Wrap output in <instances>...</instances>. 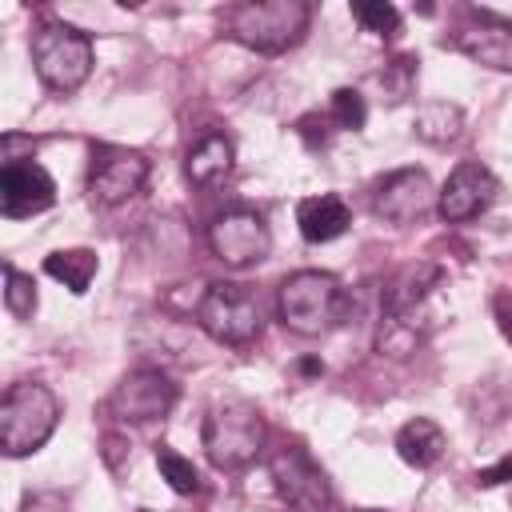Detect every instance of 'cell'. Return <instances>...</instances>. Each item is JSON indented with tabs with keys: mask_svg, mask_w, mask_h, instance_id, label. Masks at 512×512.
I'll return each mask as SVG.
<instances>
[{
	"mask_svg": "<svg viewBox=\"0 0 512 512\" xmlns=\"http://www.w3.org/2000/svg\"><path fill=\"white\" fill-rule=\"evenodd\" d=\"M444 284V268L432 260L404 264L388 284H384V320H380V352L388 356H408L420 344V312L428 296Z\"/></svg>",
	"mask_w": 512,
	"mask_h": 512,
	"instance_id": "obj_1",
	"label": "cell"
},
{
	"mask_svg": "<svg viewBox=\"0 0 512 512\" xmlns=\"http://www.w3.org/2000/svg\"><path fill=\"white\" fill-rule=\"evenodd\" d=\"M308 24H312L308 0H244L224 12L228 40H236L252 52H264V56L296 48L304 40Z\"/></svg>",
	"mask_w": 512,
	"mask_h": 512,
	"instance_id": "obj_2",
	"label": "cell"
},
{
	"mask_svg": "<svg viewBox=\"0 0 512 512\" xmlns=\"http://www.w3.org/2000/svg\"><path fill=\"white\" fill-rule=\"evenodd\" d=\"M276 312H280V324L292 328L296 336H324L344 320L348 292L340 288L332 272L304 268V272L284 276L276 292Z\"/></svg>",
	"mask_w": 512,
	"mask_h": 512,
	"instance_id": "obj_3",
	"label": "cell"
},
{
	"mask_svg": "<svg viewBox=\"0 0 512 512\" xmlns=\"http://www.w3.org/2000/svg\"><path fill=\"white\" fill-rule=\"evenodd\" d=\"M200 440H204V456L212 460V468L240 472L264 452L268 424L252 400H220L204 412Z\"/></svg>",
	"mask_w": 512,
	"mask_h": 512,
	"instance_id": "obj_4",
	"label": "cell"
},
{
	"mask_svg": "<svg viewBox=\"0 0 512 512\" xmlns=\"http://www.w3.org/2000/svg\"><path fill=\"white\" fill-rule=\"evenodd\" d=\"M60 420V400L52 396V388L36 384V380H20L4 392L0 400V448L4 456H28L36 452Z\"/></svg>",
	"mask_w": 512,
	"mask_h": 512,
	"instance_id": "obj_5",
	"label": "cell"
},
{
	"mask_svg": "<svg viewBox=\"0 0 512 512\" xmlns=\"http://www.w3.org/2000/svg\"><path fill=\"white\" fill-rule=\"evenodd\" d=\"M32 64L48 92L68 96L92 72V40L72 24H44L32 36Z\"/></svg>",
	"mask_w": 512,
	"mask_h": 512,
	"instance_id": "obj_6",
	"label": "cell"
},
{
	"mask_svg": "<svg viewBox=\"0 0 512 512\" xmlns=\"http://www.w3.org/2000/svg\"><path fill=\"white\" fill-rule=\"evenodd\" d=\"M196 324L228 348H244L260 336L264 320H260V300L252 296V288L236 284V280H212L196 304Z\"/></svg>",
	"mask_w": 512,
	"mask_h": 512,
	"instance_id": "obj_7",
	"label": "cell"
},
{
	"mask_svg": "<svg viewBox=\"0 0 512 512\" xmlns=\"http://www.w3.org/2000/svg\"><path fill=\"white\" fill-rule=\"evenodd\" d=\"M268 476L284 504L296 512H332V484L320 472V464L300 444H280L268 452Z\"/></svg>",
	"mask_w": 512,
	"mask_h": 512,
	"instance_id": "obj_8",
	"label": "cell"
},
{
	"mask_svg": "<svg viewBox=\"0 0 512 512\" xmlns=\"http://www.w3.org/2000/svg\"><path fill=\"white\" fill-rule=\"evenodd\" d=\"M176 396H180V388H176V380L168 372H160V368H136V372H128L112 388V396H108L104 408L120 424H152V420H164L172 412Z\"/></svg>",
	"mask_w": 512,
	"mask_h": 512,
	"instance_id": "obj_9",
	"label": "cell"
},
{
	"mask_svg": "<svg viewBox=\"0 0 512 512\" xmlns=\"http://www.w3.org/2000/svg\"><path fill=\"white\" fill-rule=\"evenodd\" d=\"M208 248L228 268H252L272 252V232H268L260 212L232 208V212H220L208 224Z\"/></svg>",
	"mask_w": 512,
	"mask_h": 512,
	"instance_id": "obj_10",
	"label": "cell"
},
{
	"mask_svg": "<svg viewBox=\"0 0 512 512\" xmlns=\"http://www.w3.org/2000/svg\"><path fill=\"white\" fill-rule=\"evenodd\" d=\"M152 160L144 152L132 148H100L88 172V196L100 208H116L124 200H132L144 184H148Z\"/></svg>",
	"mask_w": 512,
	"mask_h": 512,
	"instance_id": "obj_11",
	"label": "cell"
},
{
	"mask_svg": "<svg viewBox=\"0 0 512 512\" xmlns=\"http://www.w3.org/2000/svg\"><path fill=\"white\" fill-rule=\"evenodd\" d=\"M436 188L428 180L424 168H400L392 176H384L372 192V212L388 224H416L420 216H428L436 208Z\"/></svg>",
	"mask_w": 512,
	"mask_h": 512,
	"instance_id": "obj_12",
	"label": "cell"
},
{
	"mask_svg": "<svg viewBox=\"0 0 512 512\" xmlns=\"http://www.w3.org/2000/svg\"><path fill=\"white\" fill-rule=\"evenodd\" d=\"M496 192H500V180L492 176V168H484L480 160H460L436 196V212L448 224H464L480 216L496 200Z\"/></svg>",
	"mask_w": 512,
	"mask_h": 512,
	"instance_id": "obj_13",
	"label": "cell"
},
{
	"mask_svg": "<svg viewBox=\"0 0 512 512\" xmlns=\"http://www.w3.org/2000/svg\"><path fill=\"white\" fill-rule=\"evenodd\" d=\"M448 44L484 68L512 72V24L492 12H464V20L452 28Z\"/></svg>",
	"mask_w": 512,
	"mask_h": 512,
	"instance_id": "obj_14",
	"label": "cell"
},
{
	"mask_svg": "<svg viewBox=\"0 0 512 512\" xmlns=\"http://www.w3.org/2000/svg\"><path fill=\"white\" fill-rule=\"evenodd\" d=\"M52 204H56V184L40 164H32V160L4 164V172H0V212L8 220L36 216Z\"/></svg>",
	"mask_w": 512,
	"mask_h": 512,
	"instance_id": "obj_15",
	"label": "cell"
},
{
	"mask_svg": "<svg viewBox=\"0 0 512 512\" xmlns=\"http://www.w3.org/2000/svg\"><path fill=\"white\" fill-rule=\"evenodd\" d=\"M296 224L308 244H328V240L344 236V228L352 224V212L340 196L324 192V196H308L296 204Z\"/></svg>",
	"mask_w": 512,
	"mask_h": 512,
	"instance_id": "obj_16",
	"label": "cell"
},
{
	"mask_svg": "<svg viewBox=\"0 0 512 512\" xmlns=\"http://www.w3.org/2000/svg\"><path fill=\"white\" fill-rule=\"evenodd\" d=\"M232 172V140L224 132H204L188 156H184V176L196 184V188H212L220 184L224 176Z\"/></svg>",
	"mask_w": 512,
	"mask_h": 512,
	"instance_id": "obj_17",
	"label": "cell"
},
{
	"mask_svg": "<svg viewBox=\"0 0 512 512\" xmlns=\"http://www.w3.org/2000/svg\"><path fill=\"white\" fill-rule=\"evenodd\" d=\"M444 448H448V436H444V428H440L436 420H428V416H416V420H408V424L396 432V452H400V460L412 464V468H432V464L444 456Z\"/></svg>",
	"mask_w": 512,
	"mask_h": 512,
	"instance_id": "obj_18",
	"label": "cell"
},
{
	"mask_svg": "<svg viewBox=\"0 0 512 512\" xmlns=\"http://www.w3.org/2000/svg\"><path fill=\"white\" fill-rule=\"evenodd\" d=\"M96 252H88V248H64V252H52L48 260H44V272L52 276V280H60L68 292H84L88 284H92V276H96Z\"/></svg>",
	"mask_w": 512,
	"mask_h": 512,
	"instance_id": "obj_19",
	"label": "cell"
},
{
	"mask_svg": "<svg viewBox=\"0 0 512 512\" xmlns=\"http://www.w3.org/2000/svg\"><path fill=\"white\" fill-rule=\"evenodd\" d=\"M412 128H416V136L424 144H452L460 136V128H464V112L456 104H448V100H432V104H424L416 112Z\"/></svg>",
	"mask_w": 512,
	"mask_h": 512,
	"instance_id": "obj_20",
	"label": "cell"
},
{
	"mask_svg": "<svg viewBox=\"0 0 512 512\" xmlns=\"http://www.w3.org/2000/svg\"><path fill=\"white\" fill-rule=\"evenodd\" d=\"M156 468H160V476L168 480V488L172 492H180V496H192V492H200V472L192 468V460H184L180 452H172V448H156Z\"/></svg>",
	"mask_w": 512,
	"mask_h": 512,
	"instance_id": "obj_21",
	"label": "cell"
},
{
	"mask_svg": "<svg viewBox=\"0 0 512 512\" xmlns=\"http://www.w3.org/2000/svg\"><path fill=\"white\" fill-rule=\"evenodd\" d=\"M4 308L16 320H32V312H36V284H32V276H24L12 264H4Z\"/></svg>",
	"mask_w": 512,
	"mask_h": 512,
	"instance_id": "obj_22",
	"label": "cell"
},
{
	"mask_svg": "<svg viewBox=\"0 0 512 512\" xmlns=\"http://www.w3.org/2000/svg\"><path fill=\"white\" fill-rule=\"evenodd\" d=\"M328 116H332V124H340L348 132H360L364 120H368V104H364V96L356 88H336L332 104H328Z\"/></svg>",
	"mask_w": 512,
	"mask_h": 512,
	"instance_id": "obj_23",
	"label": "cell"
},
{
	"mask_svg": "<svg viewBox=\"0 0 512 512\" xmlns=\"http://www.w3.org/2000/svg\"><path fill=\"white\" fill-rule=\"evenodd\" d=\"M352 16L376 36H396L400 32V12L384 0H360V4H352Z\"/></svg>",
	"mask_w": 512,
	"mask_h": 512,
	"instance_id": "obj_24",
	"label": "cell"
},
{
	"mask_svg": "<svg viewBox=\"0 0 512 512\" xmlns=\"http://www.w3.org/2000/svg\"><path fill=\"white\" fill-rule=\"evenodd\" d=\"M416 64H420L416 56H396V60H392V64H384V72L376 76L392 104H400V100L412 92V84H416Z\"/></svg>",
	"mask_w": 512,
	"mask_h": 512,
	"instance_id": "obj_25",
	"label": "cell"
},
{
	"mask_svg": "<svg viewBox=\"0 0 512 512\" xmlns=\"http://www.w3.org/2000/svg\"><path fill=\"white\" fill-rule=\"evenodd\" d=\"M476 484H480V488H500V484H512V452H508V456H500L496 464L480 468V472H476Z\"/></svg>",
	"mask_w": 512,
	"mask_h": 512,
	"instance_id": "obj_26",
	"label": "cell"
},
{
	"mask_svg": "<svg viewBox=\"0 0 512 512\" xmlns=\"http://www.w3.org/2000/svg\"><path fill=\"white\" fill-rule=\"evenodd\" d=\"M20 512H68V500L60 492H28Z\"/></svg>",
	"mask_w": 512,
	"mask_h": 512,
	"instance_id": "obj_27",
	"label": "cell"
},
{
	"mask_svg": "<svg viewBox=\"0 0 512 512\" xmlns=\"http://www.w3.org/2000/svg\"><path fill=\"white\" fill-rule=\"evenodd\" d=\"M492 316H496L500 336L512 344V296H508V292H496V296H492Z\"/></svg>",
	"mask_w": 512,
	"mask_h": 512,
	"instance_id": "obj_28",
	"label": "cell"
},
{
	"mask_svg": "<svg viewBox=\"0 0 512 512\" xmlns=\"http://www.w3.org/2000/svg\"><path fill=\"white\" fill-rule=\"evenodd\" d=\"M140 512H152V508H140Z\"/></svg>",
	"mask_w": 512,
	"mask_h": 512,
	"instance_id": "obj_29",
	"label": "cell"
}]
</instances>
